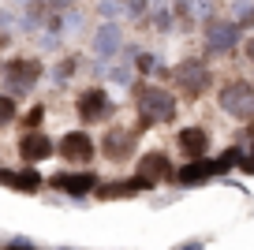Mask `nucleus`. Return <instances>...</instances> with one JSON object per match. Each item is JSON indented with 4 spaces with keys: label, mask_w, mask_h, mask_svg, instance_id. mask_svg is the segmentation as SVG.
Masks as SVG:
<instances>
[{
    "label": "nucleus",
    "mask_w": 254,
    "mask_h": 250,
    "mask_svg": "<svg viewBox=\"0 0 254 250\" xmlns=\"http://www.w3.org/2000/svg\"><path fill=\"white\" fill-rule=\"evenodd\" d=\"M142 131H127V127H112V131H105L101 138V153L109 157V161H127V157L135 153V142Z\"/></svg>",
    "instance_id": "obj_6"
},
{
    "label": "nucleus",
    "mask_w": 254,
    "mask_h": 250,
    "mask_svg": "<svg viewBox=\"0 0 254 250\" xmlns=\"http://www.w3.org/2000/svg\"><path fill=\"white\" fill-rule=\"evenodd\" d=\"M135 105H138V127H153V124H172L176 120V97L161 86H138L135 90Z\"/></svg>",
    "instance_id": "obj_1"
},
{
    "label": "nucleus",
    "mask_w": 254,
    "mask_h": 250,
    "mask_svg": "<svg viewBox=\"0 0 254 250\" xmlns=\"http://www.w3.org/2000/svg\"><path fill=\"white\" fill-rule=\"evenodd\" d=\"M116 38H120V30L116 26H105L101 34H97V41H94V49L101 56H109V53H116Z\"/></svg>",
    "instance_id": "obj_16"
},
{
    "label": "nucleus",
    "mask_w": 254,
    "mask_h": 250,
    "mask_svg": "<svg viewBox=\"0 0 254 250\" xmlns=\"http://www.w3.org/2000/svg\"><path fill=\"white\" fill-rule=\"evenodd\" d=\"M176 82H180V90L187 97H202L209 90V82H213V75H209V67L202 60H183L176 67Z\"/></svg>",
    "instance_id": "obj_5"
},
{
    "label": "nucleus",
    "mask_w": 254,
    "mask_h": 250,
    "mask_svg": "<svg viewBox=\"0 0 254 250\" xmlns=\"http://www.w3.org/2000/svg\"><path fill=\"white\" fill-rule=\"evenodd\" d=\"M217 105L232 120H254V86L247 78H232L217 90Z\"/></svg>",
    "instance_id": "obj_2"
},
{
    "label": "nucleus",
    "mask_w": 254,
    "mask_h": 250,
    "mask_svg": "<svg viewBox=\"0 0 254 250\" xmlns=\"http://www.w3.org/2000/svg\"><path fill=\"white\" fill-rule=\"evenodd\" d=\"M239 168H243V172H251V176H254V157H251V153H243V161H239Z\"/></svg>",
    "instance_id": "obj_20"
},
{
    "label": "nucleus",
    "mask_w": 254,
    "mask_h": 250,
    "mask_svg": "<svg viewBox=\"0 0 254 250\" xmlns=\"http://www.w3.org/2000/svg\"><path fill=\"white\" fill-rule=\"evenodd\" d=\"M4 250H38V247H34L30 239H8V247H4Z\"/></svg>",
    "instance_id": "obj_19"
},
{
    "label": "nucleus",
    "mask_w": 254,
    "mask_h": 250,
    "mask_svg": "<svg viewBox=\"0 0 254 250\" xmlns=\"http://www.w3.org/2000/svg\"><path fill=\"white\" fill-rule=\"evenodd\" d=\"M56 149H60L64 161L86 164V161H94V149H97V146H94V138H90L86 131H67V134L60 138V146H56Z\"/></svg>",
    "instance_id": "obj_7"
},
{
    "label": "nucleus",
    "mask_w": 254,
    "mask_h": 250,
    "mask_svg": "<svg viewBox=\"0 0 254 250\" xmlns=\"http://www.w3.org/2000/svg\"><path fill=\"white\" fill-rule=\"evenodd\" d=\"M41 120H45V105H34V109L26 112L23 124H26V127H41Z\"/></svg>",
    "instance_id": "obj_18"
},
{
    "label": "nucleus",
    "mask_w": 254,
    "mask_h": 250,
    "mask_svg": "<svg viewBox=\"0 0 254 250\" xmlns=\"http://www.w3.org/2000/svg\"><path fill=\"white\" fill-rule=\"evenodd\" d=\"M53 153H56V142L45 131H26L19 138V157L23 161H49Z\"/></svg>",
    "instance_id": "obj_11"
},
{
    "label": "nucleus",
    "mask_w": 254,
    "mask_h": 250,
    "mask_svg": "<svg viewBox=\"0 0 254 250\" xmlns=\"http://www.w3.org/2000/svg\"><path fill=\"white\" fill-rule=\"evenodd\" d=\"M180 153L187 157V161H202L209 149V131L206 127H187V131H180Z\"/></svg>",
    "instance_id": "obj_13"
},
{
    "label": "nucleus",
    "mask_w": 254,
    "mask_h": 250,
    "mask_svg": "<svg viewBox=\"0 0 254 250\" xmlns=\"http://www.w3.org/2000/svg\"><path fill=\"white\" fill-rule=\"evenodd\" d=\"M176 250H202V243H198V239H190V243H180Z\"/></svg>",
    "instance_id": "obj_21"
},
{
    "label": "nucleus",
    "mask_w": 254,
    "mask_h": 250,
    "mask_svg": "<svg viewBox=\"0 0 254 250\" xmlns=\"http://www.w3.org/2000/svg\"><path fill=\"white\" fill-rule=\"evenodd\" d=\"M247 60L254 63V38H247Z\"/></svg>",
    "instance_id": "obj_22"
},
{
    "label": "nucleus",
    "mask_w": 254,
    "mask_h": 250,
    "mask_svg": "<svg viewBox=\"0 0 254 250\" xmlns=\"http://www.w3.org/2000/svg\"><path fill=\"white\" fill-rule=\"evenodd\" d=\"M138 180H146L150 187H157V183H165V180H176V172H172V161H168V153H161V149L146 153L142 161H138Z\"/></svg>",
    "instance_id": "obj_8"
},
{
    "label": "nucleus",
    "mask_w": 254,
    "mask_h": 250,
    "mask_svg": "<svg viewBox=\"0 0 254 250\" xmlns=\"http://www.w3.org/2000/svg\"><path fill=\"white\" fill-rule=\"evenodd\" d=\"M11 120H15V101L0 94V127H8Z\"/></svg>",
    "instance_id": "obj_17"
},
{
    "label": "nucleus",
    "mask_w": 254,
    "mask_h": 250,
    "mask_svg": "<svg viewBox=\"0 0 254 250\" xmlns=\"http://www.w3.org/2000/svg\"><path fill=\"white\" fill-rule=\"evenodd\" d=\"M75 112H79L82 124H101V120H109L112 112H116V101L109 97V90L101 86H90L79 94V101H75Z\"/></svg>",
    "instance_id": "obj_4"
},
{
    "label": "nucleus",
    "mask_w": 254,
    "mask_h": 250,
    "mask_svg": "<svg viewBox=\"0 0 254 250\" xmlns=\"http://www.w3.org/2000/svg\"><path fill=\"white\" fill-rule=\"evenodd\" d=\"M41 60H30V56H11L8 63H4V86L15 90V94H26L30 86H38V78H41Z\"/></svg>",
    "instance_id": "obj_3"
},
{
    "label": "nucleus",
    "mask_w": 254,
    "mask_h": 250,
    "mask_svg": "<svg viewBox=\"0 0 254 250\" xmlns=\"http://www.w3.org/2000/svg\"><path fill=\"white\" fill-rule=\"evenodd\" d=\"M236 41H239L236 23H228V19H209L206 23V45L213 53H228V49H236Z\"/></svg>",
    "instance_id": "obj_10"
},
{
    "label": "nucleus",
    "mask_w": 254,
    "mask_h": 250,
    "mask_svg": "<svg viewBox=\"0 0 254 250\" xmlns=\"http://www.w3.org/2000/svg\"><path fill=\"white\" fill-rule=\"evenodd\" d=\"M0 183L11 190H23V194H34V190H41V172H34V168H23V172H0Z\"/></svg>",
    "instance_id": "obj_15"
},
{
    "label": "nucleus",
    "mask_w": 254,
    "mask_h": 250,
    "mask_svg": "<svg viewBox=\"0 0 254 250\" xmlns=\"http://www.w3.org/2000/svg\"><path fill=\"white\" fill-rule=\"evenodd\" d=\"M49 187H56V190H64V194H94L97 190V176L94 172H56V176H49Z\"/></svg>",
    "instance_id": "obj_9"
},
{
    "label": "nucleus",
    "mask_w": 254,
    "mask_h": 250,
    "mask_svg": "<svg viewBox=\"0 0 254 250\" xmlns=\"http://www.w3.org/2000/svg\"><path fill=\"white\" fill-rule=\"evenodd\" d=\"M209 176H221V168H217V161H206V157H202V161H187L180 172H176V180H180L183 187H194V183H206Z\"/></svg>",
    "instance_id": "obj_14"
},
{
    "label": "nucleus",
    "mask_w": 254,
    "mask_h": 250,
    "mask_svg": "<svg viewBox=\"0 0 254 250\" xmlns=\"http://www.w3.org/2000/svg\"><path fill=\"white\" fill-rule=\"evenodd\" d=\"M142 190H153L146 180H116V183H97V190L94 194L101 198V202H120V198H135V194H142Z\"/></svg>",
    "instance_id": "obj_12"
}]
</instances>
